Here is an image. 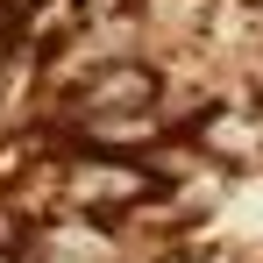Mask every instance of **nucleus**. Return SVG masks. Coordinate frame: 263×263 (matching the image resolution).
<instances>
[{"instance_id":"1","label":"nucleus","mask_w":263,"mask_h":263,"mask_svg":"<svg viewBox=\"0 0 263 263\" xmlns=\"http://www.w3.org/2000/svg\"><path fill=\"white\" fill-rule=\"evenodd\" d=\"M157 92H164V71L149 57H107V64H92L86 79H79L71 121H86V114H149Z\"/></svg>"},{"instance_id":"2","label":"nucleus","mask_w":263,"mask_h":263,"mask_svg":"<svg viewBox=\"0 0 263 263\" xmlns=\"http://www.w3.org/2000/svg\"><path fill=\"white\" fill-rule=\"evenodd\" d=\"M185 142L206 149L214 164H249V157L263 149V128H256V121H242V114H228V107H214V114H192Z\"/></svg>"},{"instance_id":"3","label":"nucleus","mask_w":263,"mask_h":263,"mask_svg":"<svg viewBox=\"0 0 263 263\" xmlns=\"http://www.w3.org/2000/svg\"><path fill=\"white\" fill-rule=\"evenodd\" d=\"M206 0H142V22H171V29H206Z\"/></svg>"},{"instance_id":"4","label":"nucleus","mask_w":263,"mask_h":263,"mask_svg":"<svg viewBox=\"0 0 263 263\" xmlns=\"http://www.w3.org/2000/svg\"><path fill=\"white\" fill-rule=\"evenodd\" d=\"M14 263H22V256H14Z\"/></svg>"}]
</instances>
